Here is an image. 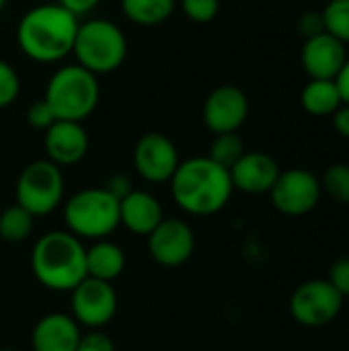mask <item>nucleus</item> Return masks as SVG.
Here are the masks:
<instances>
[{"instance_id": "f257e3e1", "label": "nucleus", "mask_w": 349, "mask_h": 351, "mask_svg": "<svg viewBox=\"0 0 349 351\" xmlns=\"http://www.w3.org/2000/svg\"><path fill=\"white\" fill-rule=\"evenodd\" d=\"M80 19L58 2L29 8L16 23L21 51L37 64H56L72 53Z\"/></svg>"}, {"instance_id": "f03ea898", "label": "nucleus", "mask_w": 349, "mask_h": 351, "mask_svg": "<svg viewBox=\"0 0 349 351\" xmlns=\"http://www.w3.org/2000/svg\"><path fill=\"white\" fill-rule=\"evenodd\" d=\"M169 183L175 204L191 216H212L220 212L234 191L228 169L208 156H193L179 162Z\"/></svg>"}, {"instance_id": "7ed1b4c3", "label": "nucleus", "mask_w": 349, "mask_h": 351, "mask_svg": "<svg viewBox=\"0 0 349 351\" xmlns=\"http://www.w3.org/2000/svg\"><path fill=\"white\" fill-rule=\"evenodd\" d=\"M35 280L53 292H72L86 278V249L68 230L43 234L31 253Z\"/></svg>"}, {"instance_id": "20e7f679", "label": "nucleus", "mask_w": 349, "mask_h": 351, "mask_svg": "<svg viewBox=\"0 0 349 351\" xmlns=\"http://www.w3.org/2000/svg\"><path fill=\"white\" fill-rule=\"evenodd\" d=\"M101 99L97 76L78 64L60 66L45 84L43 101L51 107L56 119L82 123L93 115Z\"/></svg>"}, {"instance_id": "39448f33", "label": "nucleus", "mask_w": 349, "mask_h": 351, "mask_svg": "<svg viewBox=\"0 0 349 351\" xmlns=\"http://www.w3.org/2000/svg\"><path fill=\"white\" fill-rule=\"evenodd\" d=\"M72 56L84 70L111 74L119 70L128 58V37L123 29L109 19H86L78 25Z\"/></svg>"}, {"instance_id": "423d86ee", "label": "nucleus", "mask_w": 349, "mask_h": 351, "mask_svg": "<svg viewBox=\"0 0 349 351\" xmlns=\"http://www.w3.org/2000/svg\"><path fill=\"white\" fill-rule=\"evenodd\" d=\"M64 222L80 241H103L119 226V199L105 187L76 191L64 206Z\"/></svg>"}, {"instance_id": "0eeeda50", "label": "nucleus", "mask_w": 349, "mask_h": 351, "mask_svg": "<svg viewBox=\"0 0 349 351\" xmlns=\"http://www.w3.org/2000/svg\"><path fill=\"white\" fill-rule=\"evenodd\" d=\"M16 204L35 218L53 212L64 199V177L51 160L29 162L16 179Z\"/></svg>"}, {"instance_id": "6e6552de", "label": "nucleus", "mask_w": 349, "mask_h": 351, "mask_svg": "<svg viewBox=\"0 0 349 351\" xmlns=\"http://www.w3.org/2000/svg\"><path fill=\"white\" fill-rule=\"evenodd\" d=\"M344 308V296L327 280L300 284L290 298V315L304 327H325L333 323Z\"/></svg>"}, {"instance_id": "1a4fd4ad", "label": "nucleus", "mask_w": 349, "mask_h": 351, "mask_svg": "<svg viewBox=\"0 0 349 351\" xmlns=\"http://www.w3.org/2000/svg\"><path fill=\"white\" fill-rule=\"evenodd\" d=\"M321 193V181L315 173L306 169H290L280 173L269 197L278 212L286 216H304L317 208Z\"/></svg>"}, {"instance_id": "9d476101", "label": "nucleus", "mask_w": 349, "mask_h": 351, "mask_svg": "<svg viewBox=\"0 0 349 351\" xmlns=\"http://www.w3.org/2000/svg\"><path fill=\"white\" fill-rule=\"evenodd\" d=\"M117 313V294L111 282L84 278L72 290V319L88 329L105 327Z\"/></svg>"}, {"instance_id": "9b49d317", "label": "nucleus", "mask_w": 349, "mask_h": 351, "mask_svg": "<svg viewBox=\"0 0 349 351\" xmlns=\"http://www.w3.org/2000/svg\"><path fill=\"white\" fill-rule=\"evenodd\" d=\"M179 152L175 142L160 134L148 132L134 146V167L148 183H167L179 167Z\"/></svg>"}, {"instance_id": "f8f14e48", "label": "nucleus", "mask_w": 349, "mask_h": 351, "mask_svg": "<svg viewBox=\"0 0 349 351\" xmlns=\"http://www.w3.org/2000/svg\"><path fill=\"white\" fill-rule=\"evenodd\" d=\"M202 115L206 128L214 136L237 132L249 117V99L245 90H241L234 84L216 86L206 97Z\"/></svg>"}, {"instance_id": "ddd939ff", "label": "nucleus", "mask_w": 349, "mask_h": 351, "mask_svg": "<svg viewBox=\"0 0 349 351\" xmlns=\"http://www.w3.org/2000/svg\"><path fill=\"white\" fill-rule=\"evenodd\" d=\"M195 249V237L187 222L179 218H163L148 234L150 257L163 267H179L189 261Z\"/></svg>"}, {"instance_id": "4468645a", "label": "nucleus", "mask_w": 349, "mask_h": 351, "mask_svg": "<svg viewBox=\"0 0 349 351\" xmlns=\"http://www.w3.org/2000/svg\"><path fill=\"white\" fill-rule=\"evenodd\" d=\"M300 62L313 80H335L348 62L346 45L327 31L309 37L302 45Z\"/></svg>"}, {"instance_id": "2eb2a0df", "label": "nucleus", "mask_w": 349, "mask_h": 351, "mask_svg": "<svg viewBox=\"0 0 349 351\" xmlns=\"http://www.w3.org/2000/svg\"><path fill=\"white\" fill-rule=\"evenodd\" d=\"M47 160L58 167L78 165L88 152V134L78 121H53L43 136Z\"/></svg>"}, {"instance_id": "dca6fc26", "label": "nucleus", "mask_w": 349, "mask_h": 351, "mask_svg": "<svg viewBox=\"0 0 349 351\" xmlns=\"http://www.w3.org/2000/svg\"><path fill=\"white\" fill-rule=\"evenodd\" d=\"M228 173L234 189L249 195H261L272 191L282 171L269 154L245 152Z\"/></svg>"}, {"instance_id": "f3484780", "label": "nucleus", "mask_w": 349, "mask_h": 351, "mask_svg": "<svg viewBox=\"0 0 349 351\" xmlns=\"http://www.w3.org/2000/svg\"><path fill=\"white\" fill-rule=\"evenodd\" d=\"M80 335V325L72 317L49 313L35 323L31 346L33 351H76Z\"/></svg>"}, {"instance_id": "a211bd4d", "label": "nucleus", "mask_w": 349, "mask_h": 351, "mask_svg": "<svg viewBox=\"0 0 349 351\" xmlns=\"http://www.w3.org/2000/svg\"><path fill=\"white\" fill-rule=\"evenodd\" d=\"M163 218L165 214L160 202L148 191L134 189L119 199V224L134 234L148 237L163 222Z\"/></svg>"}, {"instance_id": "6ab92c4d", "label": "nucleus", "mask_w": 349, "mask_h": 351, "mask_svg": "<svg viewBox=\"0 0 349 351\" xmlns=\"http://www.w3.org/2000/svg\"><path fill=\"white\" fill-rule=\"evenodd\" d=\"M125 269V255L121 247L111 241H95L86 249V276L103 282H113Z\"/></svg>"}, {"instance_id": "aec40b11", "label": "nucleus", "mask_w": 349, "mask_h": 351, "mask_svg": "<svg viewBox=\"0 0 349 351\" xmlns=\"http://www.w3.org/2000/svg\"><path fill=\"white\" fill-rule=\"evenodd\" d=\"M300 103L306 113L315 117L333 115L344 103L335 80H311L300 95Z\"/></svg>"}, {"instance_id": "412c9836", "label": "nucleus", "mask_w": 349, "mask_h": 351, "mask_svg": "<svg viewBox=\"0 0 349 351\" xmlns=\"http://www.w3.org/2000/svg\"><path fill=\"white\" fill-rule=\"evenodd\" d=\"M175 6L177 0H121L123 16L140 27H154L169 21Z\"/></svg>"}, {"instance_id": "4be33fe9", "label": "nucleus", "mask_w": 349, "mask_h": 351, "mask_svg": "<svg viewBox=\"0 0 349 351\" xmlns=\"http://www.w3.org/2000/svg\"><path fill=\"white\" fill-rule=\"evenodd\" d=\"M35 216L14 204L0 212V239L6 243H23L31 237Z\"/></svg>"}, {"instance_id": "5701e85b", "label": "nucleus", "mask_w": 349, "mask_h": 351, "mask_svg": "<svg viewBox=\"0 0 349 351\" xmlns=\"http://www.w3.org/2000/svg\"><path fill=\"white\" fill-rule=\"evenodd\" d=\"M243 154H245V144L241 136L237 132H230V134H216V138L210 144L208 158L230 171Z\"/></svg>"}, {"instance_id": "b1692460", "label": "nucleus", "mask_w": 349, "mask_h": 351, "mask_svg": "<svg viewBox=\"0 0 349 351\" xmlns=\"http://www.w3.org/2000/svg\"><path fill=\"white\" fill-rule=\"evenodd\" d=\"M321 14L325 31L344 45L349 43V0H331Z\"/></svg>"}, {"instance_id": "393cba45", "label": "nucleus", "mask_w": 349, "mask_h": 351, "mask_svg": "<svg viewBox=\"0 0 349 351\" xmlns=\"http://www.w3.org/2000/svg\"><path fill=\"white\" fill-rule=\"evenodd\" d=\"M321 189L333 202L349 206V165H344V162L331 165L323 175Z\"/></svg>"}, {"instance_id": "a878e982", "label": "nucleus", "mask_w": 349, "mask_h": 351, "mask_svg": "<svg viewBox=\"0 0 349 351\" xmlns=\"http://www.w3.org/2000/svg\"><path fill=\"white\" fill-rule=\"evenodd\" d=\"M21 93V78L19 72L8 64L6 60L0 58V109L12 105Z\"/></svg>"}, {"instance_id": "bb28decb", "label": "nucleus", "mask_w": 349, "mask_h": 351, "mask_svg": "<svg viewBox=\"0 0 349 351\" xmlns=\"http://www.w3.org/2000/svg\"><path fill=\"white\" fill-rule=\"evenodd\" d=\"M183 14L200 25L212 23L220 12V0H181Z\"/></svg>"}, {"instance_id": "cd10ccee", "label": "nucleus", "mask_w": 349, "mask_h": 351, "mask_svg": "<svg viewBox=\"0 0 349 351\" xmlns=\"http://www.w3.org/2000/svg\"><path fill=\"white\" fill-rule=\"evenodd\" d=\"M53 121H58V119H56L51 107H49L43 99L29 105V109H27V123H29L31 128L43 130V132H45Z\"/></svg>"}, {"instance_id": "c85d7f7f", "label": "nucleus", "mask_w": 349, "mask_h": 351, "mask_svg": "<svg viewBox=\"0 0 349 351\" xmlns=\"http://www.w3.org/2000/svg\"><path fill=\"white\" fill-rule=\"evenodd\" d=\"M344 298L349 296V257L337 259L331 269H329V280H327Z\"/></svg>"}, {"instance_id": "c756f323", "label": "nucleus", "mask_w": 349, "mask_h": 351, "mask_svg": "<svg viewBox=\"0 0 349 351\" xmlns=\"http://www.w3.org/2000/svg\"><path fill=\"white\" fill-rule=\"evenodd\" d=\"M76 351H115V346L109 335L101 331H91L86 335H80Z\"/></svg>"}, {"instance_id": "7c9ffc66", "label": "nucleus", "mask_w": 349, "mask_h": 351, "mask_svg": "<svg viewBox=\"0 0 349 351\" xmlns=\"http://www.w3.org/2000/svg\"><path fill=\"white\" fill-rule=\"evenodd\" d=\"M298 29H300V33H302L306 39H309V37H315V35H319V33H323V31H325L323 14H321V12H315V10L304 12V14L300 16V21H298Z\"/></svg>"}, {"instance_id": "2f4dec72", "label": "nucleus", "mask_w": 349, "mask_h": 351, "mask_svg": "<svg viewBox=\"0 0 349 351\" xmlns=\"http://www.w3.org/2000/svg\"><path fill=\"white\" fill-rule=\"evenodd\" d=\"M105 189H107L113 197H117V199H123L130 191H134L132 181H130V177H125V175H113V177H109Z\"/></svg>"}, {"instance_id": "473e14b6", "label": "nucleus", "mask_w": 349, "mask_h": 351, "mask_svg": "<svg viewBox=\"0 0 349 351\" xmlns=\"http://www.w3.org/2000/svg\"><path fill=\"white\" fill-rule=\"evenodd\" d=\"M58 4L80 19L84 14H91L101 4V0H58Z\"/></svg>"}, {"instance_id": "72a5a7b5", "label": "nucleus", "mask_w": 349, "mask_h": 351, "mask_svg": "<svg viewBox=\"0 0 349 351\" xmlns=\"http://www.w3.org/2000/svg\"><path fill=\"white\" fill-rule=\"evenodd\" d=\"M333 128H335L337 134H341L344 138H349V105H341V107L333 113Z\"/></svg>"}, {"instance_id": "f704fd0d", "label": "nucleus", "mask_w": 349, "mask_h": 351, "mask_svg": "<svg viewBox=\"0 0 349 351\" xmlns=\"http://www.w3.org/2000/svg\"><path fill=\"white\" fill-rule=\"evenodd\" d=\"M335 84L339 88V95H341V103L344 105H349V60L344 64L341 72L337 74L335 78Z\"/></svg>"}, {"instance_id": "c9c22d12", "label": "nucleus", "mask_w": 349, "mask_h": 351, "mask_svg": "<svg viewBox=\"0 0 349 351\" xmlns=\"http://www.w3.org/2000/svg\"><path fill=\"white\" fill-rule=\"evenodd\" d=\"M6 2H8V0H0V12L4 10V6H6Z\"/></svg>"}, {"instance_id": "e433bc0d", "label": "nucleus", "mask_w": 349, "mask_h": 351, "mask_svg": "<svg viewBox=\"0 0 349 351\" xmlns=\"http://www.w3.org/2000/svg\"><path fill=\"white\" fill-rule=\"evenodd\" d=\"M0 351H16V350H0Z\"/></svg>"}]
</instances>
